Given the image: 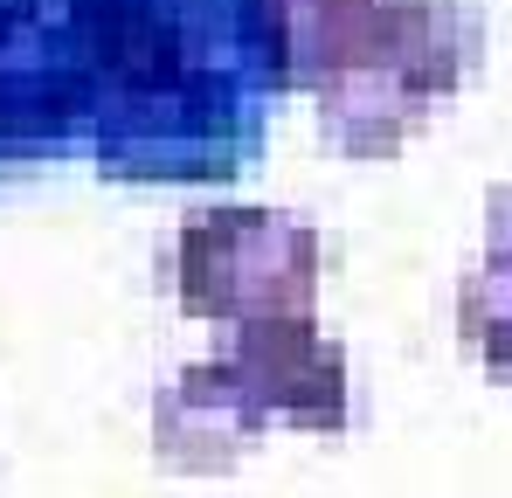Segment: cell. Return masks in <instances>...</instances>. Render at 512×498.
Listing matches in <instances>:
<instances>
[{"instance_id": "obj_1", "label": "cell", "mask_w": 512, "mask_h": 498, "mask_svg": "<svg viewBox=\"0 0 512 498\" xmlns=\"http://www.w3.org/2000/svg\"><path fill=\"white\" fill-rule=\"evenodd\" d=\"M84 35L111 180H236L263 146L291 49L277 0H63Z\"/></svg>"}, {"instance_id": "obj_2", "label": "cell", "mask_w": 512, "mask_h": 498, "mask_svg": "<svg viewBox=\"0 0 512 498\" xmlns=\"http://www.w3.org/2000/svg\"><path fill=\"white\" fill-rule=\"evenodd\" d=\"M326 277V243L284 208H194L173 243V298L187 319H263L312 312Z\"/></svg>"}, {"instance_id": "obj_3", "label": "cell", "mask_w": 512, "mask_h": 498, "mask_svg": "<svg viewBox=\"0 0 512 498\" xmlns=\"http://www.w3.org/2000/svg\"><path fill=\"white\" fill-rule=\"evenodd\" d=\"M97 77L63 0H0V160H56L90 139Z\"/></svg>"}, {"instance_id": "obj_4", "label": "cell", "mask_w": 512, "mask_h": 498, "mask_svg": "<svg viewBox=\"0 0 512 498\" xmlns=\"http://www.w3.org/2000/svg\"><path fill=\"white\" fill-rule=\"evenodd\" d=\"M236 381L256 395V409L270 422L312 429V436H340L353 415V381H346V346L326 339L312 312H263L229 326Z\"/></svg>"}, {"instance_id": "obj_5", "label": "cell", "mask_w": 512, "mask_h": 498, "mask_svg": "<svg viewBox=\"0 0 512 498\" xmlns=\"http://www.w3.org/2000/svg\"><path fill=\"white\" fill-rule=\"evenodd\" d=\"M270 415L256 409V395L236 381L229 360H194L180 367L160 402H153V450L180 471H229Z\"/></svg>"}, {"instance_id": "obj_6", "label": "cell", "mask_w": 512, "mask_h": 498, "mask_svg": "<svg viewBox=\"0 0 512 498\" xmlns=\"http://www.w3.org/2000/svg\"><path fill=\"white\" fill-rule=\"evenodd\" d=\"M360 56L388 63L416 97L443 104L450 90H464V77L485 56V21L464 0H381L374 28L360 42Z\"/></svg>"}, {"instance_id": "obj_7", "label": "cell", "mask_w": 512, "mask_h": 498, "mask_svg": "<svg viewBox=\"0 0 512 498\" xmlns=\"http://www.w3.org/2000/svg\"><path fill=\"white\" fill-rule=\"evenodd\" d=\"M429 111L409 83L395 77L388 63H374V56H353L340 63L333 77L319 83V132H326V146H340L346 160H388V153H402L416 132L429 125Z\"/></svg>"}, {"instance_id": "obj_8", "label": "cell", "mask_w": 512, "mask_h": 498, "mask_svg": "<svg viewBox=\"0 0 512 498\" xmlns=\"http://www.w3.org/2000/svg\"><path fill=\"white\" fill-rule=\"evenodd\" d=\"M381 0H277L284 49H291V90H319L340 63L360 56Z\"/></svg>"}, {"instance_id": "obj_9", "label": "cell", "mask_w": 512, "mask_h": 498, "mask_svg": "<svg viewBox=\"0 0 512 498\" xmlns=\"http://www.w3.org/2000/svg\"><path fill=\"white\" fill-rule=\"evenodd\" d=\"M457 332L485 360V374L499 388H512V256L492 249L478 270H464V284H457Z\"/></svg>"}, {"instance_id": "obj_10", "label": "cell", "mask_w": 512, "mask_h": 498, "mask_svg": "<svg viewBox=\"0 0 512 498\" xmlns=\"http://www.w3.org/2000/svg\"><path fill=\"white\" fill-rule=\"evenodd\" d=\"M485 243L499 249V256H512V180L492 194V208H485Z\"/></svg>"}]
</instances>
